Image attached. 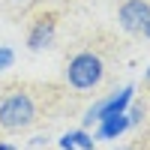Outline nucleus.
<instances>
[{"instance_id": "1", "label": "nucleus", "mask_w": 150, "mask_h": 150, "mask_svg": "<svg viewBox=\"0 0 150 150\" xmlns=\"http://www.w3.org/2000/svg\"><path fill=\"white\" fill-rule=\"evenodd\" d=\"M33 120H36V102L30 93L12 90L0 99V126L6 132L27 129V126H33Z\"/></svg>"}, {"instance_id": "2", "label": "nucleus", "mask_w": 150, "mask_h": 150, "mask_svg": "<svg viewBox=\"0 0 150 150\" xmlns=\"http://www.w3.org/2000/svg\"><path fill=\"white\" fill-rule=\"evenodd\" d=\"M105 78V63L96 51H78L66 63V81L75 90H93Z\"/></svg>"}, {"instance_id": "3", "label": "nucleus", "mask_w": 150, "mask_h": 150, "mask_svg": "<svg viewBox=\"0 0 150 150\" xmlns=\"http://www.w3.org/2000/svg\"><path fill=\"white\" fill-rule=\"evenodd\" d=\"M132 96H135V87L126 84L123 90H117V93H111V96H105V99H99V102H93L90 108L84 111V117H81V129H87V126H93V123H99L102 117L123 114V111L132 105Z\"/></svg>"}, {"instance_id": "4", "label": "nucleus", "mask_w": 150, "mask_h": 150, "mask_svg": "<svg viewBox=\"0 0 150 150\" xmlns=\"http://www.w3.org/2000/svg\"><path fill=\"white\" fill-rule=\"evenodd\" d=\"M117 21L126 33H141L144 24L150 21V0H123Z\"/></svg>"}, {"instance_id": "5", "label": "nucleus", "mask_w": 150, "mask_h": 150, "mask_svg": "<svg viewBox=\"0 0 150 150\" xmlns=\"http://www.w3.org/2000/svg\"><path fill=\"white\" fill-rule=\"evenodd\" d=\"M54 33H57L54 15H39V18L33 21L30 33H27V48H30V51H45V48H51Z\"/></svg>"}, {"instance_id": "6", "label": "nucleus", "mask_w": 150, "mask_h": 150, "mask_svg": "<svg viewBox=\"0 0 150 150\" xmlns=\"http://www.w3.org/2000/svg\"><path fill=\"white\" fill-rule=\"evenodd\" d=\"M126 129H132V123L126 117V111L123 114H114V117H102L96 123V132H93V141H111V138H120Z\"/></svg>"}, {"instance_id": "7", "label": "nucleus", "mask_w": 150, "mask_h": 150, "mask_svg": "<svg viewBox=\"0 0 150 150\" xmlns=\"http://www.w3.org/2000/svg\"><path fill=\"white\" fill-rule=\"evenodd\" d=\"M66 135L72 138L75 150H93V147H96V141H93V135L87 132V129H72V132H66Z\"/></svg>"}, {"instance_id": "8", "label": "nucleus", "mask_w": 150, "mask_h": 150, "mask_svg": "<svg viewBox=\"0 0 150 150\" xmlns=\"http://www.w3.org/2000/svg\"><path fill=\"white\" fill-rule=\"evenodd\" d=\"M12 63H15V51H12L9 45H0V72L12 69Z\"/></svg>"}, {"instance_id": "9", "label": "nucleus", "mask_w": 150, "mask_h": 150, "mask_svg": "<svg viewBox=\"0 0 150 150\" xmlns=\"http://www.w3.org/2000/svg\"><path fill=\"white\" fill-rule=\"evenodd\" d=\"M126 117H129L132 126H138V123L144 120V105H129V108H126Z\"/></svg>"}, {"instance_id": "10", "label": "nucleus", "mask_w": 150, "mask_h": 150, "mask_svg": "<svg viewBox=\"0 0 150 150\" xmlns=\"http://www.w3.org/2000/svg\"><path fill=\"white\" fill-rule=\"evenodd\" d=\"M57 147H60V150H75V144H72V138H69V135H60Z\"/></svg>"}, {"instance_id": "11", "label": "nucleus", "mask_w": 150, "mask_h": 150, "mask_svg": "<svg viewBox=\"0 0 150 150\" xmlns=\"http://www.w3.org/2000/svg\"><path fill=\"white\" fill-rule=\"evenodd\" d=\"M45 141H48V138H45V135H36V138H33V141H30V147H42V144H45Z\"/></svg>"}, {"instance_id": "12", "label": "nucleus", "mask_w": 150, "mask_h": 150, "mask_svg": "<svg viewBox=\"0 0 150 150\" xmlns=\"http://www.w3.org/2000/svg\"><path fill=\"white\" fill-rule=\"evenodd\" d=\"M0 150H15L12 144H6V141H0Z\"/></svg>"}, {"instance_id": "13", "label": "nucleus", "mask_w": 150, "mask_h": 150, "mask_svg": "<svg viewBox=\"0 0 150 150\" xmlns=\"http://www.w3.org/2000/svg\"><path fill=\"white\" fill-rule=\"evenodd\" d=\"M141 33H144V36H147V39H150V21L144 24V30H141Z\"/></svg>"}, {"instance_id": "14", "label": "nucleus", "mask_w": 150, "mask_h": 150, "mask_svg": "<svg viewBox=\"0 0 150 150\" xmlns=\"http://www.w3.org/2000/svg\"><path fill=\"white\" fill-rule=\"evenodd\" d=\"M144 81H147V84H150V66H147V72H144Z\"/></svg>"}, {"instance_id": "15", "label": "nucleus", "mask_w": 150, "mask_h": 150, "mask_svg": "<svg viewBox=\"0 0 150 150\" xmlns=\"http://www.w3.org/2000/svg\"><path fill=\"white\" fill-rule=\"evenodd\" d=\"M114 150H135V147H114Z\"/></svg>"}, {"instance_id": "16", "label": "nucleus", "mask_w": 150, "mask_h": 150, "mask_svg": "<svg viewBox=\"0 0 150 150\" xmlns=\"http://www.w3.org/2000/svg\"><path fill=\"white\" fill-rule=\"evenodd\" d=\"M12 3H30V0H12Z\"/></svg>"}]
</instances>
